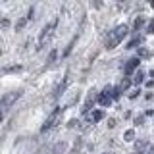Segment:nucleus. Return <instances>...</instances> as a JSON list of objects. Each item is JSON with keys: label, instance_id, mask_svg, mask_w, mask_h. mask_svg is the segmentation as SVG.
I'll use <instances>...</instances> for the list:
<instances>
[{"label": "nucleus", "instance_id": "obj_1", "mask_svg": "<svg viewBox=\"0 0 154 154\" xmlns=\"http://www.w3.org/2000/svg\"><path fill=\"white\" fill-rule=\"evenodd\" d=\"M127 25H118L114 29V31H110L108 33V37H106V41H104V46L108 48V50H112V48H116L119 45V42L125 38V35H127Z\"/></svg>", "mask_w": 154, "mask_h": 154}, {"label": "nucleus", "instance_id": "obj_2", "mask_svg": "<svg viewBox=\"0 0 154 154\" xmlns=\"http://www.w3.org/2000/svg\"><path fill=\"white\" fill-rule=\"evenodd\" d=\"M56 19H54V21H50V23H48V25H45V27H42V31H41V37H38V50H41V48H45L46 46V42L48 41H50V38H52V35H54V29H56Z\"/></svg>", "mask_w": 154, "mask_h": 154}, {"label": "nucleus", "instance_id": "obj_3", "mask_svg": "<svg viewBox=\"0 0 154 154\" xmlns=\"http://www.w3.org/2000/svg\"><path fill=\"white\" fill-rule=\"evenodd\" d=\"M62 112H64V108L56 106V108L50 112V116L46 118V122H45V125L41 127V131H48V129H52V127H54V125H56V122H58V118L62 116Z\"/></svg>", "mask_w": 154, "mask_h": 154}, {"label": "nucleus", "instance_id": "obj_4", "mask_svg": "<svg viewBox=\"0 0 154 154\" xmlns=\"http://www.w3.org/2000/svg\"><path fill=\"white\" fill-rule=\"evenodd\" d=\"M19 96H21V91H14V93L4 94V96H2V108H4V110H8L10 106H12V104L19 98Z\"/></svg>", "mask_w": 154, "mask_h": 154}, {"label": "nucleus", "instance_id": "obj_5", "mask_svg": "<svg viewBox=\"0 0 154 154\" xmlns=\"http://www.w3.org/2000/svg\"><path fill=\"white\" fill-rule=\"evenodd\" d=\"M94 100H98V94H96V91H89V94H87V100H85V104H83V108H81V112L87 114L91 110V106L94 104Z\"/></svg>", "mask_w": 154, "mask_h": 154}, {"label": "nucleus", "instance_id": "obj_6", "mask_svg": "<svg viewBox=\"0 0 154 154\" xmlns=\"http://www.w3.org/2000/svg\"><path fill=\"white\" fill-rule=\"evenodd\" d=\"M139 64H141V58H139V56H137V58H131V60H127V64H125L123 71H125L127 75H131L133 71H135V69L139 67Z\"/></svg>", "mask_w": 154, "mask_h": 154}, {"label": "nucleus", "instance_id": "obj_7", "mask_svg": "<svg viewBox=\"0 0 154 154\" xmlns=\"http://www.w3.org/2000/svg\"><path fill=\"white\" fill-rule=\"evenodd\" d=\"M98 104H100V106H110V104H112V96L100 93V94H98Z\"/></svg>", "mask_w": 154, "mask_h": 154}, {"label": "nucleus", "instance_id": "obj_8", "mask_svg": "<svg viewBox=\"0 0 154 154\" xmlns=\"http://www.w3.org/2000/svg\"><path fill=\"white\" fill-rule=\"evenodd\" d=\"M66 85H67V77H66V79H64V81H62L60 85L56 87V91H54V94H52V96H54V98H58V96H60V94H62V93L66 91Z\"/></svg>", "mask_w": 154, "mask_h": 154}, {"label": "nucleus", "instance_id": "obj_9", "mask_svg": "<svg viewBox=\"0 0 154 154\" xmlns=\"http://www.w3.org/2000/svg\"><path fill=\"white\" fill-rule=\"evenodd\" d=\"M66 148H67V144L62 141V143H58L56 146H54V150H52V154H64L66 152Z\"/></svg>", "mask_w": 154, "mask_h": 154}, {"label": "nucleus", "instance_id": "obj_10", "mask_svg": "<svg viewBox=\"0 0 154 154\" xmlns=\"http://www.w3.org/2000/svg\"><path fill=\"white\" fill-rule=\"evenodd\" d=\"M91 119H93L94 123H96V122H100V119H104V112H102V110H96V112H93Z\"/></svg>", "mask_w": 154, "mask_h": 154}, {"label": "nucleus", "instance_id": "obj_11", "mask_svg": "<svg viewBox=\"0 0 154 154\" xmlns=\"http://www.w3.org/2000/svg\"><path fill=\"white\" fill-rule=\"evenodd\" d=\"M56 56H58V50H56V48H52V50H50V54H48V60H46V66H50V64H54V60H56Z\"/></svg>", "mask_w": 154, "mask_h": 154}, {"label": "nucleus", "instance_id": "obj_12", "mask_svg": "<svg viewBox=\"0 0 154 154\" xmlns=\"http://www.w3.org/2000/svg\"><path fill=\"white\" fill-rule=\"evenodd\" d=\"M143 81H144V75L141 73V71H137V73L133 75V83H135V85H141Z\"/></svg>", "mask_w": 154, "mask_h": 154}, {"label": "nucleus", "instance_id": "obj_13", "mask_svg": "<svg viewBox=\"0 0 154 154\" xmlns=\"http://www.w3.org/2000/svg\"><path fill=\"white\" fill-rule=\"evenodd\" d=\"M137 45H141V37H135V38H131V41L127 42V46H125V48H135Z\"/></svg>", "mask_w": 154, "mask_h": 154}, {"label": "nucleus", "instance_id": "obj_14", "mask_svg": "<svg viewBox=\"0 0 154 154\" xmlns=\"http://www.w3.org/2000/svg\"><path fill=\"white\" fill-rule=\"evenodd\" d=\"M25 23H27V17H21V19H17V21H16V31H21V29L25 27Z\"/></svg>", "mask_w": 154, "mask_h": 154}, {"label": "nucleus", "instance_id": "obj_15", "mask_svg": "<svg viewBox=\"0 0 154 154\" xmlns=\"http://www.w3.org/2000/svg\"><path fill=\"white\" fill-rule=\"evenodd\" d=\"M123 139H125V141H133V139H135V131H133V129H127L125 135H123Z\"/></svg>", "mask_w": 154, "mask_h": 154}, {"label": "nucleus", "instance_id": "obj_16", "mask_svg": "<svg viewBox=\"0 0 154 154\" xmlns=\"http://www.w3.org/2000/svg\"><path fill=\"white\" fill-rule=\"evenodd\" d=\"M112 98H119V96H122V87H114V91H112Z\"/></svg>", "mask_w": 154, "mask_h": 154}, {"label": "nucleus", "instance_id": "obj_17", "mask_svg": "<svg viewBox=\"0 0 154 154\" xmlns=\"http://www.w3.org/2000/svg\"><path fill=\"white\" fill-rule=\"evenodd\" d=\"M75 41H77V37H73V38H71V42H69V45H67V48H66V50H64V56H67V54H69V52H71V48H73V45H75Z\"/></svg>", "mask_w": 154, "mask_h": 154}, {"label": "nucleus", "instance_id": "obj_18", "mask_svg": "<svg viewBox=\"0 0 154 154\" xmlns=\"http://www.w3.org/2000/svg\"><path fill=\"white\" fill-rule=\"evenodd\" d=\"M10 71H21V66H10V67H4V73H10Z\"/></svg>", "mask_w": 154, "mask_h": 154}, {"label": "nucleus", "instance_id": "obj_19", "mask_svg": "<svg viewBox=\"0 0 154 154\" xmlns=\"http://www.w3.org/2000/svg\"><path fill=\"white\" fill-rule=\"evenodd\" d=\"M143 23H144V19H143V17H137V19H135V25H133V27H135V31H139V29L143 27Z\"/></svg>", "mask_w": 154, "mask_h": 154}, {"label": "nucleus", "instance_id": "obj_20", "mask_svg": "<svg viewBox=\"0 0 154 154\" xmlns=\"http://www.w3.org/2000/svg\"><path fill=\"white\" fill-rule=\"evenodd\" d=\"M129 85H131V79H123L119 87H122V91H123V89H129Z\"/></svg>", "mask_w": 154, "mask_h": 154}, {"label": "nucleus", "instance_id": "obj_21", "mask_svg": "<svg viewBox=\"0 0 154 154\" xmlns=\"http://www.w3.org/2000/svg\"><path fill=\"white\" fill-rule=\"evenodd\" d=\"M146 148V143H137V152H143Z\"/></svg>", "mask_w": 154, "mask_h": 154}, {"label": "nucleus", "instance_id": "obj_22", "mask_svg": "<svg viewBox=\"0 0 154 154\" xmlns=\"http://www.w3.org/2000/svg\"><path fill=\"white\" fill-rule=\"evenodd\" d=\"M139 93H141V89H135L133 93L129 94V98H137V96H139Z\"/></svg>", "mask_w": 154, "mask_h": 154}, {"label": "nucleus", "instance_id": "obj_23", "mask_svg": "<svg viewBox=\"0 0 154 154\" xmlns=\"http://www.w3.org/2000/svg\"><path fill=\"white\" fill-rule=\"evenodd\" d=\"M146 31H148V33H154V19H152V21H150V23H148V27H146Z\"/></svg>", "mask_w": 154, "mask_h": 154}, {"label": "nucleus", "instance_id": "obj_24", "mask_svg": "<svg viewBox=\"0 0 154 154\" xmlns=\"http://www.w3.org/2000/svg\"><path fill=\"white\" fill-rule=\"evenodd\" d=\"M108 127H116V119H114V118L108 119Z\"/></svg>", "mask_w": 154, "mask_h": 154}, {"label": "nucleus", "instance_id": "obj_25", "mask_svg": "<svg viewBox=\"0 0 154 154\" xmlns=\"http://www.w3.org/2000/svg\"><path fill=\"white\" fill-rule=\"evenodd\" d=\"M143 119H144L143 116H139V118H135V123H137V125H141V123H143Z\"/></svg>", "mask_w": 154, "mask_h": 154}, {"label": "nucleus", "instance_id": "obj_26", "mask_svg": "<svg viewBox=\"0 0 154 154\" xmlns=\"http://www.w3.org/2000/svg\"><path fill=\"white\" fill-rule=\"evenodd\" d=\"M139 56H148V50H144V48H141V50H139Z\"/></svg>", "mask_w": 154, "mask_h": 154}, {"label": "nucleus", "instance_id": "obj_27", "mask_svg": "<svg viewBox=\"0 0 154 154\" xmlns=\"http://www.w3.org/2000/svg\"><path fill=\"white\" fill-rule=\"evenodd\" d=\"M150 6H152V8H154V0H152V2H150Z\"/></svg>", "mask_w": 154, "mask_h": 154}, {"label": "nucleus", "instance_id": "obj_28", "mask_svg": "<svg viewBox=\"0 0 154 154\" xmlns=\"http://www.w3.org/2000/svg\"><path fill=\"white\" fill-rule=\"evenodd\" d=\"M104 154H112V152H104Z\"/></svg>", "mask_w": 154, "mask_h": 154}]
</instances>
